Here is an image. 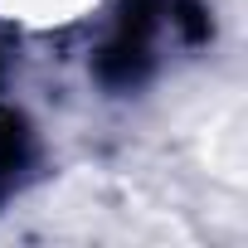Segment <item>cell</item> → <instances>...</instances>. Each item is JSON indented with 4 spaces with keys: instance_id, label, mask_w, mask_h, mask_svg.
I'll return each instance as SVG.
<instances>
[{
    "instance_id": "obj_1",
    "label": "cell",
    "mask_w": 248,
    "mask_h": 248,
    "mask_svg": "<svg viewBox=\"0 0 248 248\" xmlns=\"http://www.w3.org/2000/svg\"><path fill=\"white\" fill-rule=\"evenodd\" d=\"M97 10H102V0H0V20L15 30H30V34L73 30Z\"/></svg>"
}]
</instances>
